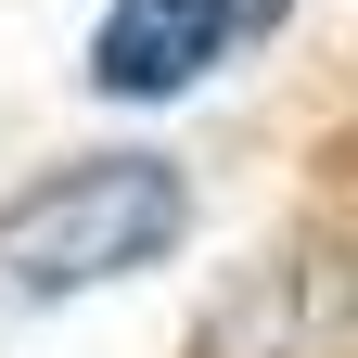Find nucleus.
I'll return each mask as SVG.
<instances>
[{
	"instance_id": "f03ea898",
	"label": "nucleus",
	"mask_w": 358,
	"mask_h": 358,
	"mask_svg": "<svg viewBox=\"0 0 358 358\" xmlns=\"http://www.w3.org/2000/svg\"><path fill=\"white\" fill-rule=\"evenodd\" d=\"M231 38H243V0H115V13L90 26V90L166 103V90H192Z\"/></svg>"
},
{
	"instance_id": "7ed1b4c3",
	"label": "nucleus",
	"mask_w": 358,
	"mask_h": 358,
	"mask_svg": "<svg viewBox=\"0 0 358 358\" xmlns=\"http://www.w3.org/2000/svg\"><path fill=\"white\" fill-rule=\"evenodd\" d=\"M268 13H294V0H243V26H268Z\"/></svg>"
},
{
	"instance_id": "f257e3e1",
	"label": "nucleus",
	"mask_w": 358,
	"mask_h": 358,
	"mask_svg": "<svg viewBox=\"0 0 358 358\" xmlns=\"http://www.w3.org/2000/svg\"><path fill=\"white\" fill-rule=\"evenodd\" d=\"M192 231V179L166 154H77L52 179H26L0 205V294L13 307H64V294H103L128 268L179 256Z\"/></svg>"
}]
</instances>
